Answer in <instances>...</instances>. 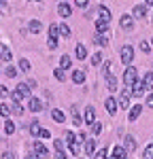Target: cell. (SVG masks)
Segmentation results:
<instances>
[{
	"instance_id": "17",
	"label": "cell",
	"mask_w": 153,
	"mask_h": 159,
	"mask_svg": "<svg viewBox=\"0 0 153 159\" xmlns=\"http://www.w3.org/2000/svg\"><path fill=\"white\" fill-rule=\"evenodd\" d=\"M34 153L45 159V157H47V147H45L43 142H34Z\"/></svg>"
},
{
	"instance_id": "53",
	"label": "cell",
	"mask_w": 153,
	"mask_h": 159,
	"mask_svg": "<svg viewBox=\"0 0 153 159\" xmlns=\"http://www.w3.org/2000/svg\"><path fill=\"white\" fill-rule=\"evenodd\" d=\"M76 7H87V0H75Z\"/></svg>"
},
{
	"instance_id": "9",
	"label": "cell",
	"mask_w": 153,
	"mask_h": 159,
	"mask_svg": "<svg viewBox=\"0 0 153 159\" xmlns=\"http://www.w3.org/2000/svg\"><path fill=\"white\" fill-rule=\"evenodd\" d=\"M72 83H75V85H83V83H85V72H83V70H75V72H72Z\"/></svg>"
},
{
	"instance_id": "7",
	"label": "cell",
	"mask_w": 153,
	"mask_h": 159,
	"mask_svg": "<svg viewBox=\"0 0 153 159\" xmlns=\"http://www.w3.org/2000/svg\"><path fill=\"white\" fill-rule=\"evenodd\" d=\"M11 49H9V47H7V45H2V43H0V60L2 61H11Z\"/></svg>"
},
{
	"instance_id": "56",
	"label": "cell",
	"mask_w": 153,
	"mask_h": 159,
	"mask_svg": "<svg viewBox=\"0 0 153 159\" xmlns=\"http://www.w3.org/2000/svg\"><path fill=\"white\" fill-rule=\"evenodd\" d=\"M55 159H66V155H64V151H58V155H55Z\"/></svg>"
},
{
	"instance_id": "10",
	"label": "cell",
	"mask_w": 153,
	"mask_h": 159,
	"mask_svg": "<svg viewBox=\"0 0 153 159\" xmlns=\"http://www.w3.org/2000/svg\"><path fill=\"white\" fill-rule=\"evenodd\" d=\"M58 13H60V17H70V15H72V9H70V4L62 2V4L58 7Z\"/></svg>"
},
{
	"instance_id": "34",
	"label": "cell",
	"mask_w": 153,
	"mask_h": 159,
	"mask_svg": "<svg viewBox=\"0 0 153 159\" xmlns=\"http://www.w3.org/2000/svg\"><path fill=\"white\" fill-rule=\"evenodd\" d=\"M4 74H7L9 79H15V76H17V68H15V66H7V70H4Z\"/></svg>"
},
{
	"instance_id": "19",
	"label": "cell",
	"mask_w": 153,
	"mask_h": 159,
	"mask_svg": "<svg viewBox=\"0 0 153 159\" xmlns=\"http://www.w3.org/2000/svg\"><path fill=\"white\" fill-rule=\"evenodd\" d=\"M142 85H145L147 91H151V89H153V72H147V76L142 79Z\"/></svg>"
},
{
	"instance_id": "49",
	"label": "cell",
	"mask_w": 153,
	"mask_h": 159,
	"mask_svg": "<svg viewBox=\"0 0 153 159\" xmlns=\"http://www.w3.org/2000/svg\"><path fill=\"white\" fill-rule=\"evenodd\" d=\"M104 74H106V76L111 74V61H104Z\"/></svg>"
},
{
	"instance_id": "47",
	"label": "cell",
	"mask_w": 153,
	"mask_h": 159,
	"mask_svg": "<svg viewBox=\"0 0 153 159\" xmlns=\"http://www.w3.org/2000/svg\"><path fill=\"white\" fill-rule=\"evenodd\" d=\"M62 138H58V140H55V142H53V147H55V151H62Z\"/></svg>"
},
{
	"instance_id": "35",
	"label": "cell",
	"mask_w": 153,
	"mask_h": 159,
	"mask_svg": "<svg viewBox=\"0 0 153 159\" xmlns=\"http://www.w3.org/2000/svg\"><path fill=\"white\" fill-rule=\"evenodd\" d=\"M70 151H72V155H75V157H79V155H81V147H79V142H70Z\"/></svg>"
},
{
	"instance_id": "52",
	"label": "cell",
	"mask_w": 153,
	"mask_h": 159,
	"mask_svg": "<svg viewBox=\"0 0 153 159\" xmlns=\"http://www.w3.org/2000/svg\"><path fill=\"white\" fill-rule=\"evenodd\" d=\"M0 159H15V155H13V153H9V151H7V153H2V157Z\"/></svg>"
},
{
	"instance_id": "26",
	"label": "cell",
	"mask_w": 153,
	"mask_h": 159,
	"mask_svg": "<svg viewBox=\"0 0 153 159\" xmlns=\"http://www.w3.org/2000/svg\"><path fill=\"white\" fill-rule=\"evenodd\" d=\"M72 121H75V125H81L83 123V117L79 115V108L76 106H72Z\"/></svg>"
},
{
	"instance_id": "38",
	"label": "cell",
	"mask_w": 153,
	"mask_h": 159,
	"mask_svg": "<svg viewBox=\"0 0 153 159\" xmlns=\"http://www.w3.org/2000/svg\"><path fill=\"white\" fill-rule=\"evenodd\" d=\"M0 115H2V117H9V115H11V106H9V104H0Z\"/></svg>"
},
{
	"instance_id": "11",
	"label": "cell",
	"mask_w": 153,
	"mask_h": 159,
	"mask_svg": "<svg viewBox=\"0 0 153 159\" xmlns=\"http://www.w3.org/2000/svg\"><path fill=\"white\" fill-rule=\"evenodd\" d=\"M113 159H128V151L123 147H113Z\"/></svg>"
},
{
	"instance_id": "39",
	"label": "cell",
	"mask_w": 153,
	"mask_h": 159,
	"mask_svg": "<svg viewBox=\"0 0 153 159\" xmlns=\"http://www.w3.org/2000/svg\"><path fill=\"white\" fill-rule=\"evenodd\" d=\"M24 98H26V96L19 91V89H15V91H13V102H21Z\"/></svg>"
},
{
	"instance_id": "18",
	"label": "cell",
	"mask_w": 153,
	"mask_h": 159,
	"mask_svg": "<svg viewBox=\"0 0 153 159\" xmlns=\"http://www.w3.org/2000/svg\"><path fill=\"white\" fill-rule=\"evenodd\" d=\"M94 121H96V112H94V108H91V106H87V108H85V123H87V125H91Z\"/></svg>"
},
{
	"instance_id": "50",
	"label": "cell",
	"mask_w": 153,
	"mask_h": 159,
	"mask_svg": "<svg viewBox=\"0 0 153 159\" xmlns=\"http://www.w3.org/2000/svg\"><path fill=\"white\" fill-rule=\"evenodd\" d=\"M147 106H149V108H153V91L147 96Z\"/></svg>"
},
{
	"instance_id": "32",
	"label": "cell",
	"mask_w": 153,
	"mask_h": 159,
	"mask_svg": "<svg viewBox=\"0 0 153 159\" xmlns=\"http://www.w3.org/2000/svg\"><path fill=\"white\" fill-rule=\"evenodd\" d=\"M102 60H104V55H102V53H94V55H91V64H94V66H100Z\"/></svg>"
},
{
	"instance_id": "24",
	"label": "cell",
	"mask_w": 153,
	"mask_h": 159,
	"mask_svg": "<svg viewBox=\"0 0 153 159\" xmlns=\"http://www.w3.org/2000/svg\"><path fill=\"white\" fill-rule=\"evenodd\" d=\"M134 17H147V7H142V4H138V7H134Z\"/></svg>"
},
{
	"instance_id": "20",
	"label": "cell",
	"mask_w": 153,
	"mask_h": 159,
	"mask_svg": "<svg viewBox=\"0 0 153 159\" xmlns=\"http://www.w3.org/2000/svg\"><path fill=\"white\" fill-rule=\"evenodd\" d=\"M51 117H53V121H55V123H64V119H66L64 112H62V110H58V108L51 110Z\"/></svg>"
},
{
	"instance_id": "2",
	"label": "cell",
	"mask_w": 153,
	"mask_h": 159,
	"mask_svg": "<svg viewBox=\"0 0 153 159\" xmlns=\"http://www.w3.org/2000/svg\"><path fill=\"white\" fill-rule=\"evenodd\" d=\"M136 74H138V72H136V68L130 64V66L126 68V72H123V81H126V85H128V87H130L132 83H134V81H136Z\"/></svg>"
},
{
	"instance_id": "29",
	"label": "cell",
	"mask_w": 153,
	"mask_h": 159,
	"mask_svg": "<svg viewBox=\"0 0 153 159\" xmlns=\"http://www.w3.org/2000/svg\"><path fill=\"white\" fill-rule=\"evenodd\" d=\"M106 85H109L111 91H117V81H115V76H111V74L106 76Z\"/></svg>"
},
{
	"instance_id": "42",
	"label": "cell",
	"mask_w": 153,
	"mask_h": 159,
	"mask_svg": "<svg viewBox=\"0 0 153 159\" xmlns=\"http://www.w3.org/2000/svg\"><path fill=\"white\" fill-rule=\"evenodd\" d=\"M17 89H19V91H21V93H24L26 98H28V93H30V87L26 85V83H19V85H17Z\"/></svg>"
},
{
	"instance_id": "57",
	"label": "cell",
	"mask_w": 153,
	"mask_h": 159,
	"mask_svg": "<svg viewBox=\"0 0 153 159\" xmlns=\"http://www.w3.org/2000/svg\"><path fill=\"white\" fill-rule=\"evenodd\" d=\"M28 159H43L40 155H36V153H32V155H28Z\"/></svg>"
},
{
	"instance_id": "14",
	"label": "cell",
	"mask_w": 153,
	"mask_h": 159,
	"mask_svg": "<svg viewBox=\"0 0 153 159\" xmlns=\"http://www.w3.org/2000/svg\"><path fill=\"white\" fill-rule=\"evenodd\" d=\"M106 32H109V21L98 19V21H96V34H106Z\"/></svg>"
},
{
	"instance_id": "45",
	"label": "cell",
	"mask_w": 153,
	"mask_h": 159,
	"mask_svg": "<svg viewBox=\"0 0 153 159\" xmlns=\"http://www.w3.org/2000/svg\"><path fill=\"white\" fill-rule=\"evenodd\" d=\"M9 93H11V91H9L7 87H4V85H0V98H7Z\"/></svg>"
},
{
	"instance_id": "28",
	"label": "cell",
	"mask_w": 153,
	"mask_h": 159,
	"mask_svg": "<svg viewBox=\"0 0 153 159\" xmlns=\"http://www.w3.org/2000/svg\"><path fill=\"white\" fill-rule=\"evenodd\" d=\"M11 110H13V115H17V117H21V115H24V106H21V102H15Z\"/></svg>"
},
{
	"instance_id": "3",
	"label": "cell",
	"mask_w": 153,
	"mask_h": 159,
	"mask_svg": "<svg viewBox=\"0 0 153 159\" xmlns=\"http://www.w3.org/2000/svg\"><path fill=\"white\" fill-rule=\"evenodd\" d=\"M98 15H100L102 21H109V24H111V17H113V13H111V9H109V7L100 4V7H98Z\"/></svg>"
},
{
	"instance_id": "25",
	"label": "cell",
	"mask_w": 153,
	"mask_h": 159,
	"mask_svg": "<svg viewBox=\"0 0 153 159\" xmlns=\"http://www.w3.org/2000/svg\"><path fill=\"white\" fill-rule=\"evenodd\" d=\"M94 151H96V140H85V153L94 155Z\"/></svg>"
},
{
	"instance_id": "40",
	"label": "cell",
	"mask_w": 153,
	"mask_h": 159,
	"mask_svg": "<svg viewBox=\"0 0 153 159\" xmlns=\"http://www.w3.org/2000/svg\"><path fill=\"white\" fill-rule=\"evenodd\" d=\"M142 157H145V159H153V144H149V147L145 148V153H142Z\"/></svg>"
},
{
	"instance_id": "37",
	"label": "cell",
	"mask_w": 153,
	"mask_h": 159,
	"mask_svg": "<svg viewBox=\"0 0 153 159\" xmlns=\"http://www.w3.org/2000/svg\"><path fill=\"white\" fill-rule=\"evenodd\" d=\"M60 36V32H58V24L49 25V38H58Z\"/></svg>"
},
{
	"instance_id": "33",
	"label": "cell",
	"mask_w": 153,
	"mask_h": 159,
	"mask_svg": "<svg viewBox=\"0 0 153 159\" xmlns=\"http://www.w3.org/2000/svg\"><path fill=\"white\" fill-rule=\"evenodd\" d=\"M119 104H121V108H130V96L121 93V98H119Z\"/></svg>"
},
{
	"instance_id": "48",
	"label": "cell",
	"mask_w": 153,
	"mask_h": 159,
	"mask_svg": "<svg viewBox=\"0 0 153 159\" xmlns=\"http://www.w3.org/2000/svg\"><path fill=\"white\" fill-rule=\"evenodd\" d=\"M75 140L79 142V144H81V142H85V134H83V132H79V136H75Z\"/></svg>"
},
{
	"instance_id": "1",
	"label": "cell",
	"mask_w": 153,
	"mask_h": 159,
	"mask_svg": "<svg viewBox=\"0 0 153 159\" xmlns=\"http://www.w3.org/2000/svg\"><path fill=\"white\" fill-rule=\"evenodd\" d=\"M119 55H121V61H123L126 66H130L132 60H134V49H132V45H123L121 51H119Z\"/></svg>"
},
{
	"instance_id": "41",
	"label": "cell",
	"mask_w": 153,
	"mask_h": 159,
	"mask_svg": "<svg viewBox=\"0 0 153 159\" xmlns=\"http://www.w3.org/2000/svg\"><path fill=\"white\" fill-rule=\"evenodd\" d=\"M4 132H7V134H13V132H15V123L7 121V123H4Z\"/></svg>"
},
{
	"instance_id": "55",
	"label": "cell",
	"mask_w": 153,
	"mask_h": 159,
	"mask_svg": "<svg viewBox=\"0 0 153 159\" xmlns=\"http://www.w3.org/2000/svg\"><path fill=\"white\" fill-rule=\"evenodd\" d=\"M40 136H43V138H49L51 132H49V129H40Z\"/></svg>"
},
{
	"instance_id": "16",
	"label": "cell",
	"mask_w": 153,
	"mask_h": 159,
	"mask_svg": "<svg viewBox=\"0 0 153 159\" xmlns=\"http://www.w3.org/2000/svg\"><path fill=\"white\" fill-rule=\"evenodd\" d=\"M28 30H30V32H32V34H38V32H40V30H43V24H40V21H38V19H32V21H30V24H28Z\"/></svg>"
},
{
	"instance_id": "27",
	"label": "cell",
	"mask_w": 153,
	"mask_h": 159,
	"mask_svg": "<svg viewBox=\"0 0 153 159\" xmlns=\"http://www.w3.org/2000/svg\"><path fill=\"white\" fill-rule=\"evenodd\" d=\"M19 70H21V72H30V70H32V64L28 60H19Z\"/></svg>"
},
{
	"instance_id": "22",
	"label": "cell",
	"mask_w": 153,
	"mask_h": 159,
	"mask_svg": "<svg viewBox=\"0 0 153 159\" xmlns=\"http://www.w3.org/2000/svg\"><path fill=\"white\" fill-rule=\"evenodd\" d=\"M40 129H43V127H40V123H38V121H32V123H30V134L34 136V138H36V136H40Z\"/></svg>"
},
{
	"instance_id": "36",
	"label": "cell",
	"mask_w": 153,
	"mask_h": 159,
	"mask_svg": "<svg viewBox=\"0 0 153 159\" xmlns=\"http://www.w3.org/2000/svg\"><path fill=\"white\" fill-rule=\"evenodd\" d=\"M100 132H102V123L94 121V123H91V134H94V136H98Z\"/></svg>"
},
{
	"instance_id": "12",
	"label": "cell",
	"mask_w": 153,
	"mask_h": 159,
	"mask_svg": "<svg viewBox=\"0 0 153 159\" xmlns=\"http://www.w3.org/2000/svg\"><path fill=\"white\" fill-rule=\"evenodd\" d=\"M28 106H30L32 112H40V110H43V102L38 98H30V104H28Z\"/></svg>"
},
{
	"instance_id": "46",
	"label": "cell",
	"mask_w": 153,
	"mask_h": 159,
	"mask_svg": "<svg viewBox=\"0 0 153 159\" xmlns=\"http://www.w3.org/2000/svg\"><path fill=\"white\" fill-rule=\"evenodd\" d=\"M49 49H58V38H49Z\"/></svg>"
},
{
	"instance_id": "60",
	"label": "cell",
	"mask_w": 153,
	"mask_h": 159,
	"mask_svg": "<svg viewBox=\"0 0 153 159\" xmlns=\"http://www.w3.org/2000/svg\"><path fill=\"white\" fill-rule=\"evenodd\" d=\"M151 47H153V38H151Z\"/></svg>"
},
{
	"instance_id": "54",
	"label": "cell",
	"mask_w": 153,
	"mask_h": 159,
	"mask_svg": "<svg viewBox=\"0 0 153 159\" xmlns=\"http://www.w3.org/2000/svg\"><path fill=\"white\" fill-rule=\"evenodd\" d=\"M26 85L30 87V89H34V87H36V81H34V79H30V81H28V83H26Z\"/></svg>"
},
{
	"instance_id": "58",
	"label": "cell",
	"mask_w": 153,
	"mask_h": 159,
	"mask_svg": "<svg viewBox=\"0 0 153 159\" xmlns=\"http://www.w3.org/2000/svg\"><path fill=\"white\" fill-rule=\"evenodd\" d=\"M4 9H7V2H4V0H0V11H4Z\"/></svg>"
},
{
	"instance_id": "8",
	"label": "cell",
	"mask_w": 153,
	"mask_h": 159,
	"mask_svg": "<svg viewBox=\"0 0 153 159\" xmlns=\"http://www.w3.org/2000/svg\"><path fill=\"white\" fill-rule=\"evenodd\" d=\"M121 28H123V30H132V28H134V17L121 15Z\"/></svg>"
},
{
	"instance_id": "44",
	"label": "cell",
	"mask_w": 153,
	"mask_h": 159,
	"mask_svg": "<svg viewBox=\"0 0 153 159\" xmlns=\"http://www.w3.org/2000/svg\"><path fill=\"white\" fill-rule=\"evenodd\" d=\"M140 51H145V53H149V51H151V43H147V40H142V43H140Z\"/></svg>"
},
{
	"instance_id": "23",
	"label": "cell",
	"mask_w": 153,
	"mask_h": 159,
	"mask_svg": "<svg viewBox=\"0 0 153 159\" xmlns=\"http://www.w3.org/2000/svg\"><path fill=\"white\" fill-rule=\"evenodd\" d=\"M75 53H76V57H79V60H85V57H87V49H85L83 45H76Z\"/></svg>"
},
{
	"instance_id": "15",
	"label": "cell",
	"mask_w": 153,
	"mask_h": 159,
	"mask_svg": "<svg viewBox=\"0 0 153 159\" xmlns=\"http://www.w3.org/2000/svg\"><path fill=\"white\" fill-rule=\"evenodd\" d=\"M123 148H126L128 153H132V151L136 148V140H134L132 136H126V140H123Z\"/></svg>"
},
{
	"instance_id": "21",
	"label": "cell",
	"mask_w": 153,
	"mask_h": 159,
	"mask_svg": "<svg viewBox=\"0 0 153 159\" xmlns=\"http://www.w3.org/2000/svg\"><path fill=\"white\" fill-rule=\"evenodd\" d=\"M106 155H109V148L102 147V148H98V151H94L91 157H94V159H106Z\"/></svg>"
},
{
	"instance_id": "43",
	"label": "cell",
	"mask_w": 153,
	"mask_h": 159,
	"mask_svg": "<svg viewBox=\"0 0 153 159\" xmlns=\"http://www.w3.org/2000/svg\"><path fill=\"white\" fill-rule=\"evenodd\" d=\"M53 76H55L58 81H64V79H66V76H64V70H62V68H55V72H53Z\"/></svg>"
},
{
	"instance_id": "5",
	"label": "cell",
	"mask_w": 153,
	"mask_h": 159,
	"mask_svg": "<svg viewBox=\"0 0 153 159\" xmlns=\"http://www.w3.org/2000/svg\"><path fill=\"white\" fill-rule=\"evenodd\" d=\"M130 87H132V96H136V98L145 93V85H142V81H134Z\"/></svg>"
},
{
	"instance_id": "4",
	"label": "cell",
	"mask_w": 153,
	"mask_h": 159,
	"mask_svg": "<svg viewBox=\"0 0 153 159\" xmlns=\"http://www.w3.org/2000/svg\"><path fill=\"white\" fill-rule=\"evenodd\" d=\"M140 112H142V106H140V104H134V106L130 108V112H128V121H136L140 117Z\"/></svg>"
},
{
	"instance_id": "59",
	"label": "cell",
	"mask_w": 153,
	"mask_h": 159,
	"mask_svg": "<svg viewBox=\"0 0 153 159\" xmlns=\"http://www.w3.org/2000/svg\"><path fill=\"white\" fill-rule=\"evenodd\" d=\"M147 4H151V7H153V0H147Z\"/></svg>"
},
{
	"instance_id": "31",
	"label": "cell",
	"mask_w": 153,
	"mask_h": 159,
	"mask_svg": "<svg viewBox=\"0 0 153 159\" xmlns=\"http://www.w3.org/2000/svg\"><path fill=\"white\" fill-rule=\"evenodd\" d=\"M58 32H60V36H70V28H68L66 24L58 25Z\"/></svg>"
},
{
	"instance_id": "6",
	"label": "cell",
	"mask_w": 153,
	"mask_h": 159,
	"mask_svg": "<svg viewBox=\"0 0 153 159\" xmlns=\"http://www.w3.org/2000/svg\"><path fill=\"white\" fill-rule=\"evenodd\" d=\"M104 106H106V112L109 115H117V102H115V98H106Z\"/></svg>"
},
{
	"instance_id": "30",
	"label": "cell",
	"mask_w": 153,
	"mask_h": 159,
	"mask_svg": "<svg viewBox=\"0 0 153 159\" xmlns=\"http://www.w3.org/2000/svg\"><path fill=\"white\" fill-rule=\"evenodd\" d=\"M60 68H62V70L70 68V57H68V55H62V57H60Z\"/></svg>"
},
{
	"instance_id": "13",
	"label": "cell",
	"mask_w": 153,
	"mask_h": 159,
	"mask_svg": "<svg viewBox=\"0 0 153 159\" xmlns=\"http://www.w3.org/2000/svg\"><path fill=\"white\" fill-rule=\"evenodd\" d=\"M94 45H98V47H109L106 34H96V36H94Z\"/></svg>"
},
{
	"instance_id": "51",
	"label": "cell",
	"mask_w": 153,
	"mask_h": 159,
	"mask_svg": "<svg viewBox=\"0 0 153 159\" xmlns=\"http://www.w3.org/2000/svg\"><path fill=\"white\" fill-rule=\"evenodd\" d=\"M66 142H68V144H70V142H75V134H72V132H68V134H66Z\"/></svg>"
}]
</instances>
